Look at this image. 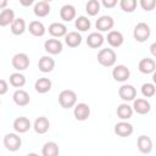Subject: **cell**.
I'll list each match as a JSON object with an SVG mask.
<instances>
[{
    "label": "cell",
    "instance_id": "obj_1",
    "mask_svg": "<svg viewBox=\"0 0 156 156\" xmlns=\"http://www.w3.org/2000/svg\"><path fill=\"white\" fill-rule=\"evenodd\" d=\"M116 60H117V55L113 49L106 48V49H101L98 52V62L104 67H112L116 63Z\"/></svg>",
    "mask_w": 156,
    "mask_h": 156
},
{
    "label": "cell",
    "instance_id": "obj_2",
    "mask_svg": "<svg viewBox=\"0 0 156 156\" xmlns=\"http://www.w3.org/2000/svg\"><path fill=\"white\" fill-rule=\"evenodd\" d=\"M58 102L63 108H71L77 104V94L71 89H65L58 94Z\"/></svg>",
    "mask_w": 156,
    "mask_h": 156
},
{
    "label": "cell",
    "instance_id": "obj_3",
    "mask_svg": "<svg viewBox=\"0 0 156 156\" xmlns=\"http://www.w3.org/2000/svg\"><path fill=\"white\" fill-rule=\"evenodd\" d=\"M150 34H151V29L149 27L147 23L145 22H139L135 27H134V30H133V37L136 41L139 43H144L149 38H150Z\"/></svg>",
    "mask_w": 156,
    "mask_h": 156
},
{
    "label": "cell",
    "instance_id": "obj_4",
    "mask_svg": "<svg viewBox=\"0 0 156 156\" xmlns=\"http://www.w3.org/2000/svg\"><path fill=\"white\" fill-rule=\"evenodd\" d=\"M4 145L5 147L11 151V152H15L17 150L21 149V145H22V139L18 134L16 133H7L5 136H4Z\"/></svg>",
    "mask_w": 156,
    "mask_h": 156
},
{
    "label": "cell",
    "instance_id": "obj_5",
    "mask_svg": "<svg viewBox=\"0 0 156 156\" xmlns=\"http://www.w3.org/2000/svg\"><path fill=\"white\" fill-rule=\"evenodd\" d=\"M11 63H12V66H13V68H15L16 71L21 72V71H24V69H27V68L29 67L30 60H29V56H28L27 54H24V52H18V54H16V55L12 57Z\"/></svg>",
    "mask_w": 156,
    "mask_h": 156
},
{
    "label": "cell",
    "instance_id": "obj_6",
    "mask_svg": "<svg viewBox=\"0 0 156 156\" xmlns=\"http://www.w3.org/2000/svg\"><path fill=\"white\" fill-rule=\"evenodd\" d=\"M112 77H113V79H115L116 82L123 83V82H126V80L129 79V77H130V71H129V68H128L127 66H124V65H117V66H115L113 69H112Z\"/></svg>",
    "mask_w": 156,
    "mask_h": 156
},
{
    "label": "cell",
    "instance_id": "obj_7",
    "mask_svg": "<svg viewBox=\"0 0 156 156\" xmlns=\"http://www.w3.org/2000/svg\"><path fill=\"white\" fill-rule=\"evenodd\" d=\"M118 95L123 101H134L136 98V89L132 84H123L118 89Z\"/></svg>",
    "mask_w": 156,
    "mask_h": 156
},
{
    "label": "cell",
    "instance_id": "obj_8",
    "mask_svg": "<svg viewBox=\"0 0 156 156\" xmlns=\"http://www.w3.org/2000/svg\"><path fill=\"white\" fill-rule=\"evenodd\" d=\"M115 26V21L111 16H107V15H104V16H100L96 22H95V27L99 32H111L112 27Z\"/></svg>",
    "mask_w": 156,
    "mask_h": 156
},
{
    "label": "cell",
    "instance_id": "obj_9",
    "mask_svg": "<svg viewBox=\"0 0 156 156\" xmlns=\"http://www.w3.org/2000/svg\"><path fill=\"white\" fill-rule=\"evenodd\" d=\"M113 130H115V133H116L118 136H121V138H127V136H129V135L133 134L134 128H133V126H132L130 123H128L127 121H121V122H118V123L115 124Z\"/></svg>",
    "mask_w": 156,
    "mask_h": 156
},
{
    "label": "cell",
    "instance_id": "obj_10",
    "mask_svg": "<svg viewBox=\"0 0 156 156\" xmlns=\"http://www.w3.org/2000/svg\"><path fill=\"white\" fill-rule=\"evenodd\" d=\"M44 49H45V51H46L48 54H50V55H57V54H60V52L62 51L63 45H62L61 40L55 39V38H51V39L45 40V43H44Z\"/></svg>",
    "mask_w": 156,
    "mask_h": 156
},
{
    "label": "cell",
    "instance_id": "obj_11",
    "mask_svg": "<svg viewBox=\"0 0 156 156\" xmlns=\"http://www.w3.org/2000/svg\"><path fill=\"white\" fill-rule=\"evenodd\" d=\"M73 115H74V118L77 121H85V119H88V117L90 116V107H89V105L85 104V102L77 104L74 106Z\"/></svg>",
    "mask_w": 156,
    "mask_h": 156
},
{
    "label": "cell",
    "instance_id": "obj_12",
    "mask_svg": "<svg viewBox=\"0 0 156 156\" xmlns=\"http://www.w3.org/2000/svg\"><path fill=\"white\" fill-rule=\"evenodd\" d=\"M133 111L139 113V115H146L150 112L151 110V105L150 102L146 100V99H143V98H138L133 101Z\"/></svg>",
    "mask_w": 156,
    "mask_h": 156
},
{
    "label": "cell",
    "instance_id": "obj_13",
    "mask_svg": "<svg viewBox=\"0 0 156 156\" xmlns=\"http://www.w3.org/2000/svg\"><path fill=\"white\" fill-rule=\"evenodd\" d=\"M136 146L141 154H150L152 151V140L147 135H139L136 139Z\"/></svg>",
    "mask_w": 156,
    "mask_h": 156
},
{
    "label": "cell",
    "instance_id": "obj_14",
    "mask_svg": "<svg viewBox=\"0 0 156 156\" xmlns=\"http://www.w3.org/2000/svg\"><path fill=\"white\" fill-rule=\"evenodd\" d=\"M138 68L141 73L150 74V73H154L156 71V62H155V60H152L150 57H144L139 61Z\"/></svg>",
    "mask_w": 156,
    "mask_h": 156
},
{
    "label": "cell",
    "instance_id": "obj_15",
    "mask_svg": "<svg viewBox=\"0 0 156 156\" xmlns=\"http://www.w3.org/2000/svg\"><path fill=\"white\" fill-rule=\"evenodd\" d=\"M12 99H13V102H15L17 106H21V107L27 106V105L29 104V101H30L29 94H28L26 90H23V89H17V90L13 93Z\"/></svg>",
    "mask_w": 156,
    "mask_h": 156
},
{
    "label": "cell",
    "instance_id": "obj_16",
    "mask_svg": "<svg viewBox=\"0 0 156 156\" xmlns=\"http://www.w3.org/2000/svg\"><path fill=\"white\" fill-rule=\"evenodd\" d=\"M30 127H32V123H30V121H29L27 117L21 116V117H17V118L13 121V129H15L17 133H20V134L28 132V130L30 129Z\"/></svg>",
    "mask_w": 156,
    "mask_h": 156
},
{
    "label": "cell",
    "instance_id": "obj_17",
    "mask_svg": "<svg viewBox=\"0 0 156 156\" xmlns=\"http://www.w3.org/2000/svg\"><path fill=\"white\" fill-rule=\"evenodd\" d=\"M48 30L54 38H61L67 35V27L61 22H52L49 26Z\"/></svg>",
    "mask_w": 156,
    "mask_h": 156
},
{
    "label": "cell",
    "instance_id": "obj_18",
    "mask_svg": "<svg viewBox=\"0 0 156 156\" xmlns=\"http://www.w3.org/2000/svg\"><path fill=\"white\" fill-rule=\"evenodd\" d=\"M104 41H105V38L100 32H93L87 38V45L89 48H91V49L100 48L104 44Z\"/></svg>",
    "mask_w": 156,
    "mask_h": 156
},
{
    "label": "cell",
    "instance_id": "obj_19",
    "mask_svg": "<svg viewBox=\"0 0 156 156\" xmlns=\"http://www.w3.org/2000/svg\"><path fill=\"white\" fill-rule=\"evenodd\" d=\"M38 68L43 73H49L55 68V60L51 56H48V55L41 56L39 58V62H38Z\"/></svg>",
    "mask_w": 156,
    "mask_h": 156
},
{
    "label": "cell",
    "instance_id": "obj_20",
    "mask_svg": "<svg viewBox=\"0 0 156 156\" xmlns=\"http://www.w3.org/2000/svg\"><path fill=\"white\" fill-rule=\"evenodd\" d=\"M51 87H52V82L46 77H41V78L37 79L34 83V89L39 94H45V93L50 91Z\"/></svg>",
    "mask_w": 156,
    "mask_h": 156
},
{
    "label": "cell",
    "instance_id": "obj_21",
    "mask_svg": "<svg viewBox=\"0 0 156 156\" xmlns=\"http://www.w3.org/2000/svg\"><path fill=\"white\" fill-rule=\"evenodd\" d=\"M76 7L71 4H66L61 7L60 10V17L61 20H63L65 22H71L72 20L76 18Z\"/></svg>",
    "mask_w": 156,
    "mask_h": 156
},
{
    "label": "cell",
    "instance_id": "obj_22",
    "mask_svg": "<svg viewBox=\"0 0 156 156\" xmlns=\"http://www.w3.org/2000/svg\"><path fill=\"white\" fill-rule=\"evenodd\" d=\"M107 43L112 46V48H119L123 41H124V37L119 30H111L107 34Z\"/></svg>",
    "mask_w": 156,
    "mask_h": 156
},
{
    "label": "cell",
    "instance_id": "obj_23",
    "mask_svg": "<svg viewBox=\"0 0 156 156\" xmlns=\"http://www.w3.org/2000/svg\"><path fill=\"white\" fill-rule=\"evenodd\" d=\"M33 128H34L35 133H38V134H45L50 128V122H49V119L46 117L40 116L34 121Z\"/></svg>",
    "mask_w": 156,
    "mask_h": 156
},
{
    "label": "cell",
    "instance_id": "obj_24",
    "mask_svg": "<svg viewBox=\"0 0 156 156\" xmlns=\"http://www.w3.org/2000/svg\"><path fill=\"white\" fill-rule=\"evenodd\" d=\"M33 11H34V15L38 16V17H45L50 13L51 7H50V4L46 0H41V1L35 2Z\"/></svg>",
    "mask_w": 156,
    "mask_h": 156
},
{
    "label": "cell",
    "instance_id": "obj_25",
    "mask_svg": "<svg viewBox=\"0 0 156 156\" xmlns=\"http://www.w3.org/2000/svg\"><path fill=\"white\" fill-rule=\"evenodd\" d=\"M15 11L12 9H4L0 12V26L6 27L9 24H12L15 21Z\"/></svg>",
    "mask_w": 156,
    "mask_h": 156
},
{
    "label": "cell",
    "instance_id": "obj_26",
    "mask_svg": "<svg viewBox=\"0 0 156 156\" xmlns=\"http://www.w3.org/2000/svg\"><path fill=\"white\" fill-rule=\"evenodd\" d=\"M82 35L78 32H68L67 35L65 37V43L67 44V46L69 48H77L82 44Z\"/></svg>",
    "mask_w": 156,
    "mask_h": 156
},
{
    "label": "cell",
    "instance_id": "obj_27",
    "mask_svg": "<svg viewBox=\"0 0 156 156\" xmlns=\"http://www.w3.org/2000/svg\"><path fill=\"white\" fill-rule=\"evenodd\" d=\"M28 30L34 37H43L45 34V32H46L45 26L40 21H32L29 23V26H28Z\"/></svg>",
    "mask_w": 156,
    "mask_h": 156
},
{
    "label": "cell",
    "instance_id": "obj_28",
    "mask_svg": "<svg viewBox=\"0 0 156 156\" xmlns=\"http://www.w3.org/2000/svg\"><path fill=\"white\" fill-rule=\"evenodd\" d=\"M133 107L129 106L127 102H123L121 105H118L117 107V116L122 119V121H127L133 116Z\"/></svg>",
    "mask_w": 156,
    "mask_h": 156
},
{
    "label": "cell",
    "instance_id": "obj_29",
    "mask_svg": "<svg viewBox=\"0 0 156 156\" xmlns=\"http://www.w3.org/2000/svg\"><path fill=\"white\" fill-rule=\"evenodd\" d=\"M58 154H60V149L55 141H46L41 149L43 156H58Z\"/></svg>",
    "mask_w": 156,
    "mask_h": 156
},
{
    "label": "cell",
    "instance_id": "obj_30",
    "mask_svg": "<svg viewBox=\"0 0 156 156\" xmlns=\"http://www.w3.org/2000/svg\"><path fill=\"white\" fill-rule=\"evenodd\" d=\"M26 30V22L22 17H18L13 21V23L11 24V33L15 35H21L23 34Z\"/></svg>",
    "mask_w": 156,
    "mask_h": 156
},
{
    "label": "cell",
    "instance_id": "obj_31",
    "mask_svg": "<svg viewBox=\"0 0 156 156\" xmlns=\"http://www.w3.org/2000/svg\"><path fill=\"white\" fill-rule=\"evenodd\" d=\"M74 26L76 28L79 30V32H87L88 29H90V26H91V22L88 17L85 16H79L76 18V22H74Z\"/></svg>",
    "mask_w": 156,
    "mask_h": 156
},
{
    "label": "cell",
    "instance_id": "obj_32",
    "mask_svg": "<svg viewBox=\"0 0 156 156\" xmlns=\"http://www.w3.org/2000/svg\"><path fill=\"white\" fill-rule=\"evenodd\" d=\"M10 84L15 88H22L26 84V77L21 72H15L10 74Z\"/></svg>",
    "mask_w": 156,
    "mask_h": 156
},
{
    "label": "cell",
    "instance_id": "obj_33",
    "mask_svg": "<svg viewBox=\"0 0 156 156\" xmlns=\"http://www.w3.org/2000/svg\"><path fill=\"white\" fill-rule=\"evenodd\" d=\"M100 6H101L100 1H98V0H89L87 2V5H85V11L88 12L89 16H96L99 13V11H100Z\"/></svg>",
    "mask_w": 156,
    "mask_h": 156
},
{
    "label": "cell",
    "instance_id": "obj_34",
    "mask_svg": "<svg viewBox=\"0 0 156 156\" xmlns=\"http://www.w3.org/2000/svg\"><path fill=\"white\" fill-rule=\"evenodd\" d=\"M141 94L144 98H151L156 94V87L154 83H144L141 85Z\"/></svg>",
    "mask_w": 156,
    "mask_h": 156
},
{
    "label": "cell",
    "instance_id": "obj_35",
    "mask_svg": "<svg viewBox=\"0 0 156 156\" xmlns=\"http://www.w3.org/2000/svg\"><path fill=\"white\" fill-rule=\"evenodd\" d=\"M119 6L124 12H133L136 7V0H121Z\"/></svg>",
    "mask_w": 156,
    "mask_h": 156
},
{
    "label": "cell",
    "instance_id": "obj_36",
    "mask_svg": "<svg viewBox=\"0 0 156 156\" xmlns=\"http://www.w3.org/2000/svg\"><path fill=\"white\" fill-rule=\"evenodd\" d=\"M140 6L145 11H151L156 6V0H140Z\"/></svg>",
    "mask_w": 156,
    "mask_h": 156
},
{
    "label": "cell",
    "instance_id": "obj_37",
    "mask_svg": "<svg viewBox=\"0 0 156 156\" xmlns=\"http://www.w3.org/2000/svg\"><path fill=\"white\" fill-rule=\"evenodd\" d=\"M9 90V85H7V82L5 79H1L0 80V95H5Z\"/></svg>",
    "mask_w": 156,
    "mask_h": 156
},
{
    "label": "cell",
    "instance_id": "obj_38",
    "mask_svg": "<svg viewBox=\"0 0 156 156\" xmlns=\"http://www.w3.org/2000/svg\"><path fill=\"white\" fill-rule=\"evenodd\" d=\"M106 9H111V7H113V6H116V4H117V0H102V2H101Z\"/></svg>",
    "mask_w": 156,
    "mask_h": 156
},
{
    "label": "cell",
    "instance_id": "obj_39",
    "mask_svg": "<svg viewBox=\"0 0 156 156\" xmlns=\"http://www.w3.org/2000/svg\"><path fill=\"white\" fill-rule=\"evenodd\" d=\"M150 52H151V55L154 57H156V41L150 45Z\"/></svg>",
    "mask_w": 156,
    "mask_h": 156
},
{
    "label": "cell",
    "instance_id": "obj_40",
    "mask_svg": "<svg viewBox=\"0 0 156 156\" xmlns=\"http://www.w3.org/2000/svg\"><path fill=\"white\" fill-rule=\"evenodd\" d=\"M20 2H21V5H23V6H29V5H32V4H33V0H27V1L21 0Z\"/></svg>",
    "mask_w": 156,
    "mask_h": 156
},
{
    "label": "cell",
    "instance_id": "obj_41",
    "mask_svg": "<svg viewBox=\"0 0 156 156\" xmlns=\"http://www.w3.org/2000/svg\"><path fill=\"white\" fill-rule=\"evenodd\" d=\"M6 4H7V1H6V0H4V1H1V2H0V7H1L2 10H4V7L6 6Z\"/></svg>",
    "mask_w": 156,
    "mask_h": 156
},
{
    "label": "cell",
    "instance_id": "obj_42",
    "mask_svg": "<svg viewBox=\"0 0 156 156\" xmlns=\"http://www.w3.org/2000/svg\"><path fill=\"white\" fill-rule=\"evenodd\" d=\"M152 82H154V84L156 85V71L152 73Z\"/></svg>",
    "mask_w": 156,
    "mask_h": 156
},
{
    "label": "cell",
    "instance_id": "obj_43",
    "mask_svg": "<svg viewBox=\"0 0 156 156\" xmlns=\"http://www.w3.org/2000/svg\"><path fill=\"white\" fill-rule=\"evenodd\" d=\"M27 156H39V155H38V154H35V152H29Z\"/></svg>",
    "mask_w": 156,
    "mask_h": 156
}]
</instances>
